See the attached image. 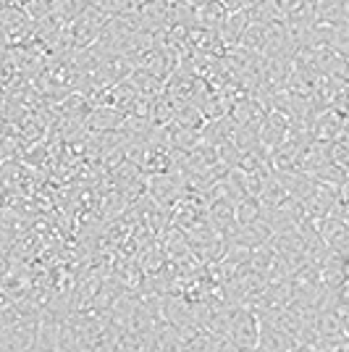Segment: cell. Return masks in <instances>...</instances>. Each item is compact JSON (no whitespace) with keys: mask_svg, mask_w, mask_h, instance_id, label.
<instances>
[{"mask_svg":"<svg viewBox=\"0 0 349 352\" xmlns=\"http://www.w3.org/2000/svg\"><path fill=\"white\" fill-rule=\"evenodd\" d=\"M108 21H111V19L102 14L100 8L85 6V8L79 11V16L74 19V40H76V45L95 43L102 32H105V24H108Z\"/></svg>","mask_w":349,"mask_h":352,"instance_id":"2","label":"cell"},{"mask_svg":"<svg viewBox=\"0 0 349 352\" xmlns=\"http://www.w3.org/2000/svg\"><path fill=\"white\" fill-rule=\"evenodd\" d=\"M260 352H291L294 350V339L281 331L278 326L271 323H260V342H258Z\"/></svg>","mask_w":349,"mask_h":352,"instance_id":"3","label":"cell"},{"mask_svg":"<svg viewBox=\"0 0 349 352\" xmlns=\"http://www.w3.org/2000/svg\"><path fill=\"white\" fill-rule=\"evenodd\" d=\"M137 352H163V350H160L158 342H153V344H145V347H139Z\"/></svg>","mask_w":349,"mask_h":352,"instance_id":"5","label":"cell"},{"mask_svg":"<svg viewBox=\"0 0 349 352\" xmlns=\"http://www.w3.org/2000/svg\"><path fill=\"white\" fill-rule=\"evenodd\" d=\"M291 352H315V350H313L310 344H294V350Z\"/></svg>","mask_w":349,"mask_h":352,"instance_id":"6","label":"cell"},{"mask_svg":"<svg viewBox=\"0 0 349 352\" xmlns=\"http://www.w3.org/2000/svg\"><path fill=\"white\" fill-rule=\"evenodd\" d=\"M226 339H229L239 352L258 350V342H260V323H258V316H255L252 310H236V313H232Z\"/></svg>","mask_w":349,"mask_h":352,"instance_id":"1","label":"cell"},{"mask_svg":"<svg viewBox=\"0 0 349 352\" xmlns=\"http://www.w3.org/2000/svg\"><path fill=\"white\" fill-rule=\"evenodd\" d=\"M302 3H305V0H281V8H284L286 14H294V11H297L294 6H300V8H302Z\"/></svg>","mask_w":349,"mask_h":352,"instance_id":"4","label":"cell"},{"mask_svg":"<svg viewBox=\"0 0 349 352\" xmlns=\"http://www.w3.org/2000/svg\"><path fill=\"white\" fill-rule=\"evenodd\" d=\"M252 352H260V350H252Z\"/></svg>","mask_w":349,"mask_h":352,"instance_id":"7","label":"cell"}]
</instances>
